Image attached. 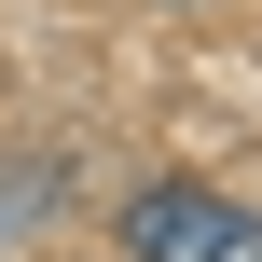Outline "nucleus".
<instances>
[{
    "label": "nucleus",
    "mask_w": 262,
    "mask_h": 262,
    "mask_svg": "<svg viewBox=\"0 0 262 262\" xmlns=\"http://www.w3.org/2000/svg\"><path fill=\"white\" fill-rule=\"evenodd\" d=\"M124 262H262V207L207 193V180H152L124 207Z\"/></svg>",
    "instance_id": "f257e3e1"
}]
</instances>
